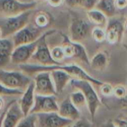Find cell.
I'll return each instance as SVG.
<instances>
[{
    "label": "cell",
    "mask_w": 127,
    "mask_h": 127,
    "mask_svg": "<svg viewBox=\"0 0 127 127\" xmlns=\"http://www.w3.org/2000/svg\"><path fill=\"white\" fill-rule=\"evenodd\" d=\"M57 112L61 117L73 122L79 120L80 116L79 109L71 103L70 98H66L59 103Z\"/></svg>",
    "instance_id": "obj_17"
},
{
    "label": "cell",
    "mask_w": 127,
    "mask_h": 127,
    "mask_svg": "<svg viewBox=\"0 0 127 127\" xmlns=\"http://www.w3.org/2000/svg\"><path fill=\"white\" fill-rule=\"evenodd\" d=\"M35 95L42 96L56 95L57 92L50 71H42L36 74L33 78Z\"/></svg>",
    "instance_id": "obj_8"
},
{
    "label": "cell",
    "mask_w": 127,
    "mask_h": 127,
    "mask_svg": "<svg viewBox=\"0 0 127 127\" xmlns=\"http://www.w3.org/2000/svg\"><path fill=\"white\" fill-rule=\"evenodd\" d=\"M61 68L66 71L71 77L72 79L79 80H84V81H89L91 83L96 85V86H101L103 82L100 81L98 79H96L91 75H89L83 68L80 66L76 65V64H66V65H62Z\"/></svg>",
    "instance_id": "obj_13"
},
{
    "label": "cell",
    "mask_w": 127,
    "mask_h": 127,
    "mask_svg": "<svg viewBox=\"0 0 127 127\" xmlns=\"http://www.w3.org/2000/svg\"><path fill=\"white\" fill-rule=\"evenodd\" d=\"M109 63V56L107 51H97L92 59H90V67L92 69L97 71L105 70Z\"/></svg>",
    "instance_id": "obj_19"
},
{
    "label": "cell",
    "mask_w": 127,
    "mask_h": 127,
    "mask_svg": "<svg viewBox=\"0 0 127 127\" xmlns=\"http://www.w3.org/2000/svg\"><path fill=\"white\" fill-rule=\"evenodd\" d=\"M4 98H5V97H0V111L1 112H2L4 110V107L6 106V103H7V100L4 101Z\"/></svg>",
    "instance_id": "obj_37"
},
{
    "label": "cell",
    "mask_w": 127,
    "mask_h": 127,
    "mask_svg": "<svg viewBox=\"0 0 127 127\" xmlns=\"http://www.w3.org/2000/svg\"><path fill=\"white\" fill-rule=\"evenodd\" d=\"M59 109V103L56 95L42 96L35 95L34 104L30 114L57 112Z\"/></svg>",
    "instance_id": "obj_9"
},
{
    "label": "cell",
    "mask_w": 127,
    "mask_h": 127,
    "mask_svg": "<svg viewBox=\"0 0 127 127\" xmlns=\"http://www.w3.org/2000/svg\"><path fill=\"white\" fill-rule=\"evenodd\" d=\"M69 98H70L71 103L78 109H81V108H83L86 106H87L86 98H85L83 94L82 93V92H80L79 90H77L76 92L71 93Z\"/></svg>",
    "instance_id": "obj_25"
},
{
    "label": "cell",
    "mask_w": 127,
    "mask_h": 127,
    "mask_svg": "<svg viewBox=\"0 0 127 127\" xmlns=\"http://www.w3.org/2000/svg\"><path fill=\"white\" fill-rule=\"evenodd\" d=\"M24 92L9 89L0 83V97H19Z\"/></svg>",
    "instance_id": "obj_27"
},
{
    "label": "cell",
    "mask_w": 127,
    "mask_h": 127,
    "mask_svg": "<svg viewBox=\"0 0 127 127\" xmlns=\"http://www.w3.org/2000/svg\"><path fill=\"white\" fill-rule=\"evenodd\" d=\"M70 84L73 89L79 90L83 94L86 100L88 110L92 117V121H94L97 111L101 105V101L98 95L95 92L92 83L89 81L71 79Z\"/></svg>",
    "instance_id": "obj_1"
},
{
    "label": "cell",
    "mask_w": 127,
    "mask_h": 127,
    "mask_svg": "<svg viewBox=\"0 0 127 127\" xmlns=\"http://www.w3.org/2000/svg\"><path fill=\"white\" fill-rule=\"evenodd\" d=\"M71 126H69V127H71Z\"/></svg>",
    "instance_id": "obj_46"
},
{
    "label": "cell",
    "mask_w": 127,
    "mask_h": 127,
    "mask_svg": "<svg viewBox=\"0 0 127 127\" xmlns=\"http://www.w3.org/2000/svg\"><path fill=\"white\" fill-rule=\"evenodd\" d=\"M121 103L123 105V108L127 109V92L126 96H125V97L123 100H121Z\"/></svg>",
    "instance_id": "obj_39"
},
{
    "label": "cell",
    "mask_w": 127,
    "mask_h": 127,
    "mask_svg": "<svg viewBox=\"0 0 127 127\" xmlns=\"http://www.w3.org/2000/svg\"><path fill=\"white\" fill-rule=\"evenodd\" d=\"M16 127H37L36 114H29L25 116Z\"/></svg>",
    "instance_id": "obj_28"
},
{
    "label": "cell",
    "mask_w": 127,
    "mask_h": 127,
    "mask_svg": "<svg viewBox=\"0 0 127 127\" xmlns=\"http://www.w3.org/2000/svg\"><path fill=\"white\" fill-rule=\"evenodd\" d=\"M19 97H10L9 100H7L6 106H5L4 110L2 111V112L0 114V127H3V121H4V116H5V114H6V112H7V109L9 108V106L11 105L12 103L17 100Z\"/></svg>",
    "instance_id": "obj_32"
},
{
    "label": "cell",
    "mask_w": 127,
    "mask_h": 127,
    "mask_svg": "<svg viewBox=\"0 0 127 127\" xmlns=\"http://www.w3.org/2000/svg\"><path fill=\"white\" fill-rule=\"evenodd\" d=\"M106 33V41L109 44H116L121 42L125 27L124 21L121 19L112 17L109 19L108 24L105 28Z\"/></svg>",
    "instance_id": "obj_12"
},
{
    "label": "cell",
    "mask_w": 127,
    "mask_h": 127,
    "mask_svg": "<svg viewBox=\"0 0 127 127\" xmlns=\"http://www.w3.org/2000/svg\"><path fill=\"white\" fill-rule=\"evenodd\" d=\"M123 45H124V48L126 49V51H127V45H126V44H124Z\"/></svg>",
    "instance_id": "obj_42"
},
{
    "label": "cell",
    "mask_w": 127,
    "mask_h": 127,
    "mask_svg": "<svg viewBox=\"0 0 127 127\" xmlns=\"http://www.w3.org/2000/svg\"><path fill=\"white\" fill-rule=\"evenodd\" d=\"M73 46H74V56L73 58L76 59L77 60L83 63L86 64L87 65H89L90 64V59L89 57V55L87 54L86 48L82 45V43L80 42H73Z\"/></svg>",
    "instance_id": "obj_23"
},
{
    "label": "cell",
    "mask_w": 127,
    "mask_h": 127,
    "mask_svg": "<svg viewBox=\"0 0 127 127\" xmlns=\"http://www.w3.org/2000/svg\"><path fill=\"white\" fill-rule=\"evenodd\" d=\"M51 21V16L45 11H39L35 16V25L38 28H43L48 25Z\"/></svg>",
    "instance_id": "obj_24"
},
{
    "label": "cell",
    "mask_w": 127,
    "mask_h": 127,
    "mask_svg": "<svg viewBox=\"0 0 127 127\" xmlns=\"http://www.w3.org/2000/svg\"><path fill=\"white\" fill-rule=\"evenodd\" d=\"M95 8L104 13L109 19L116 15L117 7L115 0H98Z\"/></svg>",
    "instance_id": "obj_21"
},
{
    "label": "cell",
    "mask_w": 127,
    "mask_h": 127,
    "mask_svg": "<svg viewBox=\"0 0 127 127\" xmlns=\"http://www.w3.org/2000/svg\"><path fill=\"white\" fill-rule=\"evenodd\" d=\"M100 92L105 97H109L113 95L114 87L109 83H103L100 86Z\"/></svg>",
    "instance_id": "obj_31"
},
{
    "label": "cell",
    "mask_w": 127,
    "mask_h": 127,
    "mask_svg": "<svg viewBox=\"0 0 127 127\" xmlns=\"http://www.w3.org/2000/svg\"><path fill=\"white\" fill-rule=\"evenodd\" d=\"M43 33L44 32L42 28L28 23L22 29L12 36V41L13 42L14 48L19 45L32 43L38 40L43 35Z\"/></svg>",
    "instance_id": "obj_7"
},
{
    "label": "cell",
    "mask_w": 127,
    "mask_h": 127,
    "mask_svg": "<svg viewBox=\"0 0 127 127\" xmlns=\"http://www.w3.org/2000/svg\"><path fill=\"white\" fill-rule=\"evenodd\" d=\"M36 115L37 127H67L74 122L61 117L58 112L39 113Z\"/></svg>",
    "instance_id": "obj_11"
},
{
    "label": "cell",
    "mask_w": 127,
    "mask_h": 127,
    "mask_svg": "<svg viewBox=\"0 0 127 127\" xmlns=\"http://www.w3.org/2000/svg\"><path fill=\"white\" fill-rule=\"evenodd\" d=\"M18 100L19 99L12 103L7 109L3 121V127H16L25 117L20 108Z\"/></svg>",
    "instance_id": "obj_15"
},
{
    "label": "cell",
    "mask_w": 127,
    "mask_h": 127,
    "mask_svg": "<svg viewBox=\"0 0 127 127\" xmlns=\"http://www.w3.org/2000/svg\"><path fill=\"white\" fill-rule=\"evenodd\" d=\"M1 38V30H0V39Z\"/></svg>",
    "instance_id": "obj_43"
},
{
    "label": "cell",
    "mask_w": 127,
    "mask_h": 127,
    "mask_svg": "<svg viewBox=\"0 0 127 127\" xmlns=\"http://www.w3.org/2000/svg\"><path fill=\"white\" fill-rule=\"evenodd\" d=\"M35 92H34V82L31 83L28 87L24 91L23 94L19 98V104L20 108L25 116L30 114L34 104Z\"/></svg>",
    "instance_id": "obj_16"
},
{
    "label": "cell",
    "mask_w": 127,
    "mask_h": 127,
    "mask_svg": "<svg viewBox=\"0 0 127 127\" xmlns=\"http://www.w3.org/2000/svg\"><path fill=\"white\" fill-rule=\"evenodd\" d=\"M86 15L90 23L95 25V26L106 28L109 22V18L101 11L94 8L86 11Z\"/></svg>",
    "instance_id": "obj_20"
},
{
    "label": "cell",
    "mask_w": 127,
    "mask_h": 127,
    "mask_svg": "<svg viewBox=\"0 0 127 127\" xmlns=\"http://www.w3.org/2000/svg\"><path fill=\"white\" fill-rule=\"evenodd\" d=\"M117 127H127V117L122 118H116L113 121Z\"/></svg>",
    "instance_id": "obj_34"
},
{
    "label": "cell",
    "mask_w": 127,
    "mask_h": 127,
    "mask_svg": "<svg viewBox=\"0 0 127 127\" xmlns=\"http://www.w3.org/2000/svg\"><path fill=\"white\" fill-rule=\"evenodd\" d=\"M46 1L51 7H58L61 6L65 1V0H46Z\"/></svg>",
    "instance_id": "obj_36"
},
{
    "label": "cell",
    "mask_w": 127,
    "mask_h": 127,
    "mask_svg": "<svg viewBox=\"0 0 127 127\" xmlns=\"http://www.w3.org/2000/svg\"><path fill=\"white\" fill-rule=\"evenodd\" d=\"M36 2H25L19 0H0V17L7 18L18 16L25 11L33 10Z\"/></svg>",
    "instance_id": "obj_5"
},
{
    "label": "cell",
    "mask_w": 127,
    "mask_h": 127,
    "mask_svg": "<svg viewBox=\"0 0 127 127\" xmlns=\"http://www.w3.org/2000/svg\"><path fill=\"white\" fill-rule=\"evenodd\" d=\"M98 0H65L67 6L71 8H81L86 11L95 8Z\"/></svg>",
    "instance_id": "obj_22"
},
{
    "label": "cell",
    "mask_w": 127,
    "mask_h": 127,
    "mask_svg": "<svg viewBox=\"0 0 127 127\" xmlns=\"http://www.w3.org/2000/svg\"><path fill=\"white\" fill-rule=\"evenodd\" d=\"M124 27H125V29L127 30V19L124 21Z\"/></svg>",
    "instance_id": "obj_40"
},
{
    "label": "cell",
    "mask_w": 127,
    "mask_h": 127,
    "mask_svg": "<svg viewBox=\"0 0 127 127\" xmlns=\"http://www.w3.org/2000/svg\"><path fill=\"white\" fill-rule=\"evenodd\" d=\"M126 87H127V85H126Z\"/></svg>",
    "instance_id": "obj_44"
},
{
    "label": "cell",
    "mask_w": 127,
    "mask_h": 127,
    "mask_svg": "<svg viewBox=\"0 0 127 127\" xmlns=\"http://www.w3.org/2000/svg\"><path fill=\"white\" fill-rule=\"evenodd\" d=\"M45 0H31V1H34V2H40V1H43Z\"/></svg>",
    "instance_id": "obj_41"
},
{
    "label": "cell",
    "mask_w": 127,
    "mask_h": 127,
    "mask_svg": "<svg viewBox=\"0 0 127 127\" xmlns=\"http://www.w3.org/2000/svg\"><path fill=\"white\" fill-rule=\"evenodd\" d=\"M51 54L52 58L58 63L62 64V62L65 60V56L63 50L62 46H56L51 49Z\"/></svg>",
    "instance_id": "obj_29"
},
{
    "label": "cell",
    "mask_w": 127,
    "mask_h": 127,
    "mask_svg": "<svg viewBox=\"0 0 127 127\" xmlns=\"http://www.w3.org/2000/svg\"><path fill=\"white\" fill-rule=\"evenodd\" d=\"M55 30H51L45 32L43 35L39 38L36 49L33 54L29 63L36 64L43 66H51L56 65H62L57 63L51 57V49L46 42V37L55 33Z\"/></svg>",
    "instance_id": "obj_4"
},
{
    "label": "cell",
    "mask_w": 127,
    "mask_h": 127,
    "mask_svg": "<svg viewBox=\"0 0 127 127\" xmlns=\"http://www.w3.org/2000/svg\"><path fill=\"white\" fill-rule=\"evenodd\" d=\"M32 10L25 11L18 16L1 18L0 17V30L1 33V38H8L13 36L19 31L26 26L32 15Z\"/></svg>",
    "instance_id": "obj_3"
},
{
    "label": "cell",
    "mask_w": 127,
    "mask_h": 127,
    "mask_svg": "<svg viewBox=\"0 0 127 127\" xmlns=\"http://www.w3.org/2000/svg\"><path fill=\"white\" fill-rule=\"evenodd\" d=\"M116 7L118 9H124L127 7V0H115Z\"/></svg>",
    "instance_id": "obj_35"
},
{
    "label": "cell",
    "mask_w": 127,
    "mask_h": 127,
    "mask_svg": "<svg viewBox=\"0 0 127 127\" xmlns=\"http://www.w3.org/2000/svg\"><path fill=\"white\" fill-rule=\"evenodd\" d=\"M126 111H127V109H126Z\"/></svg>",
    "instance_id": "obj_45"
},
{
    "label": "cell",
    "mask_w": 127,
    "mask_h": 127,
    "mask_svg": "<svg viewBox=\"0 0 127 127\" xmlns=\"http://www.w3.org/2000/svg\"><path fill=\"white\" fill-rule=\"evenodd\" d=\"M91 36L95 42L99 43L103 42L106 40V33L105 28L98 26H95L92 29Z\"/></svg>",
    "instance_id": "obj_26"
},
{
    "label": "cell",
    "mask_w": 127,
    "mask_h": 127,
    "mask_svg": "<svg viewBox=\"0 0 127 127\" xmlns=\"http://www.w3.org/2000/svg\"><path fill=\"white\" fill-rule=\"evenodd\" d=\"M71 127H93L92 125L86 120H77L76 121H74Z\"/></svg>",
    "instance_id": "obj_33"
},
{
    "label": "cell",
    "mask_w": 127,
    "mask_h": 127,
    "mask_svg": "<svg viewBox=\"0 0 127 127\" xmlns=\"http://www.w3.org/2000/svg\"><path fill=\"white\" fill-rule=\"evenodd\" d=\"M63 65V64H62ZM62 65H57L55 68L50 71L51 76L55 87L57 95H61L67 85L70 83L72 77L61 68Z\"/></svg>",
    "instance_id": "obj_14"
},
{
    "label": "cell",
    "mask_w": 127,
    "mask_h": 127,
    "mask_svg": "<svg viewBox=\"0 0 127 127\" xmlns=\"http://www.w3.org/2000/svg\"><path fill=\"white\" fill-rule=\"evenodd\" d=\"M39 39L32 43L25 44L14 48L11 57V63L17 66L28 63L36 49Z\"/></svg>",
    "instance_id": "obj_10"
},
{
    "label": "cell",
    "mask_w": 127,
    "mask_h": 127,
    "mask_svg": "<svg viewBox=\"0 0 127 127\" xmlns=\"http://www.w3.org/2000/svg\"><path fill=\"white\" fill-rule=\"evenodd\" d=\"M91 25L83 19L72 16L69 25V39L75 42L82 43L91 36Z\"/></svg>",
    "instance_id": "obj_6"
},
{
    "label": "cell",
    "mask_w": 127,
    "mask_h": 127,
    "mask_svg": "<svg viewBox=\"0 0 127 127\" xmlns=\"http://www.w3.org/2000/svg\"><path fill=\"white\" fill-rule=\"evenodd\" d=\"M103 127H117V126L114 124L113 121H109L106 122Z\"/></svg>",
    "instance_id": "obj_38"
},
{
    "label": "cell",
    "mask_w": 127,
    "mask_h": 127,
    "mask_svg": "<svg viewBox=\"0 0 127 127\" xmlns=\"http://www.w3.org/2000/svg\"><path fill=\"white\" fill-rule=\"evenodd\" d=\"M33 80L32 77L20 70L0 68V83L9 89L24 92Z\"/></svg>",
    "instance_id": "obj_2"
},
{
    "label": "cell",
    "mask_w": 127,
    "mask_h": 127,
    "mask_svg": "<svg viewBox=\"0 0 127 127\" xmlns=\"http://www.w3.org/2000/svg\"><path fill=\"white\" fill-rule=\"evenodd\" d=\"M14 49L12 39H0V68H5L11 63L12 53Z\"/></svg>",
    "instance_id": "obj_18"
},
{
    "label": "cell",
    "mask_w": 127,
    "mask_h": 127,
    "mask_svg": "<svg viewBox=\"0 0 127 127\" xmlns=\"http://www.w3.org/2000/svg\"><path fill=\"white\" fill-rule=\"evenodd\" d=\"M127 92V87L122 85H118L115 87H114V92H113V95L119 100H123Z\"/></svg>",
    "instance_id": "obj_30"
}]
</instances>
